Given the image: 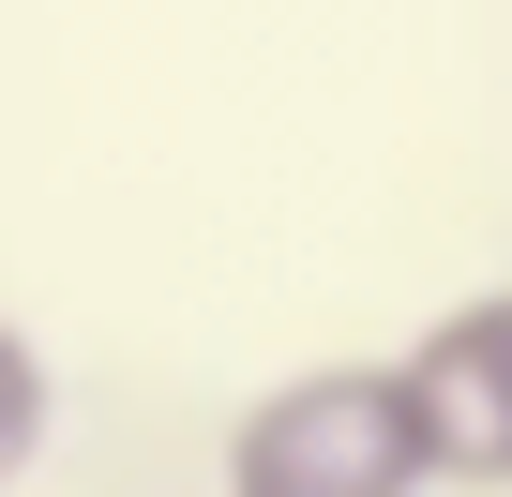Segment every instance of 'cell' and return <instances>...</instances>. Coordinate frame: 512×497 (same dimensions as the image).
Masks as SVG:
<instances>
[{"label": "cell", "mask_w": 512, "mask_h": 497, "mask_svg": "<svg viewBox=\"0 0 512 497\" xmlns=\"http://www.w3.org/2000/svg\"><path fill=\"white\" fill-rule=\"evenodd\" d=\"M226 497H437V422L407 362H317L226 422Z\"/></svg>", "instance_id": "cell-1"}, {"label": "cell", "mask_w": 512, "mask_h": 497, "mask_svg": "<svg viewBox=\"0 0 512 497\" xmlns=\"http://www.w3.org/2000/svg\"><path fill=\"white\" fill-rule=\"evenodd\" d=\"M407 392H422V422H437V482L512 497V287L452 302V317L407 347Z\"/></svg>", "instance_id": "cell-2"}, {"label": "cell", "mask_w": 512, "mask_h": 497, "mask_svg": "<svg viewBox=\"0 0 512 497\" xmlns=\"http://www.w3.org/2000/svg\"><path fill=\"white\" fill-rule=\"evenodd\" d=\"M46 422H61V377H46V347H31L16 317H0V497L46 467Z\"/></svg>", "instance_id": "cell-3"}]
</instances>
